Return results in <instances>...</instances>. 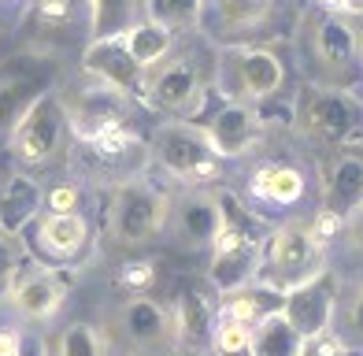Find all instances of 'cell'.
Masks as SVG:
<instances>
[{"label": "cell", "mask_w": 363, "mask_h": 356, "mask_svg": "<svg viewBox=\"0 0 363 356\" xmlns=\"http://www.w3.org/2000/svg\"><path fill=\"white\" fill-rule=\"evenodd\" d=\"M156 286V264L152 260H126L119 271V289L123 294H152Z\"/></svg>", "instance_id": "33"}, {"label": "cell", "mask_w": 363, "mask_h": 356, "mask_svg": "<svg viewBox=\"0 0 363 356\" xmlns=\"http://www.w3.org/2000/svg\"><path fill=\"white\" fill-rule=\"evenodd\" d=\"M145 164L160 171L174 189H196V186H223L226 164L216 152L211 138L201 123L186 119H160L145 141Z\"/></svg>", "instance_id": "5"}, {"label": "cell", "mask_w": 363, "mask_h": 356, "mask_svg": "<svg viewBox=\"0 0 363 356\" xmlns=\"http://www.w3.org/2000/svg\"><path fill=\"white\" fill-rule=\"evenodd\" d=\"M201 126L211 138V145H216V152L223 156L226 167L245 164L249 156H256L274 134L267 108L230 104V101H219V96H216V104H208Z\"/></svg>", "instance_id": "14"}, {"label": "cell", "mask_w": 363, "mask_h": 356, "mask_svg": "<svg viewBox=\"0 0 363 356\" xmlns=\"http://www.w3.org/2000/svg\"><path fill=\"white\" fill-rule=\"evenodd\" d=\"M337 289H341V279L326 267L311 282L289 289V294L282 297V316L293 323V330L301 334L304 342L330 330V323H334V308H337Z\"/></svg>", "instance_id": "17"}, {"label": "cell", "mask_w": 363, "mask_h": 356, "mask_svg": "<svg viewBox=\"0 0 363 356\" xmlns=\"http://www.w3.org/2000/svg\"><path fill=\"white\" fill-rule=\"evenodd\" d=\"M67 138H71V123H67L63 96L56 89H48L26 108V116L15 123V130L8 134L4 145L15 160V167L30 178L67 156Z\"/></svg>", "instance_id": "12"}, {"label": "cell", "mask_w": 363, "mask_h": 356, "mask_svg": "<svg viewBox=\"0 0 363 356\" xmlns=\"http://www.w3.org/2000/svg\"><path fill=\"white\" fill-rule=\"evenodd\" d=\"M23 264H26V245H23V238L0 223V297L8 294V286H11L15 274L23 271Z\"/></svg>", "instance_id": "31"}, {"label": "cell", "mask_w": 363, "mask_h": 356, "mask_svg": "<svg viewBox=\"0 0 363 356\" xmlns=\"http://www.w3.org/2000/svg\"><path fill=\"white\" fill-rule=\"evenodd\" d=\"M204 0H145V15L160 26H167L171 34H193L201 23Z\"/></svg>", "instance_id": "30"}, {"label": "cell", "mask_w": 363, "mask_h": 356, "mask_svg": "<svg viewBox=\"0 0 363 356\" xmlns=\"http://www.w3.org/2000/svg\"><path fill=\"white\" fill-rule=\"evenodd\" d=\"M216 301L219 294L208 282H186L171 301L174 327H178V352L204 356L211 342V323H216Z\"/></svg>", "instance_id": "19"}, {"label": "cell", "mask_w": 363, "mask_h": 356, "mask_svg": "<svg viewBox=\"0 0 363 356\" xmlns=\"http://www.w3.org/2000/svg\"><path fill=\"white\" fill-rule=\"evenodd\" d=\"M326 267H330V256L326 245L315 238V230H311V216L286 219V223H274L267 238H263L256 282L286 297L289 289L311 282Z\"/></svg>", "instance_id": "10"}, {"label": "cell", "mask_w": 363, "mask_h": 356, "mask_svg": "<svg viewBox=\"0 0 363 356\" xmlns=\"http://www.w3.org/2000/svg\"><path fill=\"white\" fill-rule=\"evenodd\" d=\"M301 356H356V352L345 345L334 330H326V334H319V338H308L304 349H301Z\"/></svg>", "instance_id": "34"}, {"label": "cell", "mask_w": 363, "mask_h": 356, "mask_svg": "<svg viewBox=\"0 0 363 356\" xmlns=\"http://www.w3.org/2000/svg\"><path fill=\"white\" fill-rule=\"evenodd\" d=\"M26 256H34V264L52 267V271H74L93 256L96 234L86 212H38L23 230Z\"/></svg>", "instance_id": "13"}, {"label": "cell", "mask_w": 363, "mask_h": 356, "mask_svg": "<svg viewBox=\"0 0 363 356\" xmlns=\"http://www.w3.org/2000/svg\"><path fill=\"white\" fill-rule=\"evenodd\" d=\"M241 189H230L267 226L286 219H304L319 208V160L315 156H282L263 145L256 156L245 160Z\"/></svg>", "instance_id": "2"}, {"label": "cell", "mask_w": 363, "mask_h": 356, "mask_svg": "<svg viewBox=\"0 0 363 356\" xmlns=\"http://www.w3.org/2000/svg\"><path fill=\"white\" fill-rule=\"evenodd\" d=\"M0 356H23V334L0 330Z\"/></svg>", "instance_id": "36"}, {"label": "cell", "mask_w": 363, "mask_h": 356, "mask_svg": "<svg viewBox=\"0 0 363 356\" xmlns=\"http://www.w3.org/2000/svg\"><path fill=\"white\" fill-rule=\"evenodd\" d=\"M23 30L38 41H89V0H30Z\"/></svg>", "instance_id": "21"}, {"label": "cell", "mask_w": 363, "mask_h": 356, "mask_svg": "<svg viewBox=\"0 0 363 356\" xmlns=\"http://www.w3.org/2000/svg\"><path fill=\"white\" fill-rule=\"evenodd\" d=\"M341 267H345V279L363 274V204H356L341 219V230L334 245H330V271H341Z\"/></svg>", "instance_id": "27"}, {"label": "cell", "mask_w": 363, "mask_h": 356, "mask_svg": "<svg viewBox=\"0 0 363 356\" xmlns=\"http://www.w3.org/2000/svg\"><path fill=\"white\" fill-rule=\"evenodd\" d=\"M4 297H11V308L23 319L45 323L60 312L63 297H67V279H63V271L41 267V264H23V271L11 279Z\"/></svg>", "instance_id": "20"}, {"label": "cell", "mask_w": 363, "mask_h": 356, "mask_svg": "<svg viewBox=\"0 0 363 356\" xmlns=\"http://www.w3.org/2000/svg\"><path fill=\"white\" fill-rule=\"evenodd\" d=\"M296 11H301L296 0H204L196 34L216 48L271 45L293 30Z\"/></svg>", "instance_id": "9"}, {"label": "cell", "mask_w": 363, "mask_h": 356, "mask_svg": "<svg viewBox=\"0 0 363 356\" xmlns=\"http://www.w3.org/2000/svg\"><path fill=\"white\" fill-rule=\"evenodd\" d=\"M330 330H334L356 356H363V274L359 279H349L345 289H337V308H334Z\"/></svg>", "instance_id": "26"}, {"label": "cell", "mask_w": 363, "mask_h": 356, "mask_svg": "<svg viewBox=\"0 0 363 356\" xmlns=\"http://www.w3.org/2000/svg\"><path fill=\"white\" fill-rule=\"evenodd\" d=\"M38 212H41V186L26 174H11L0 189V223L19 234Z\"/></svg>", "instance_id": "24"}, {"label": "cell", "mask_w": 363, "mask_h": 356, "mask_svg": "<svg viewBox=\"0 0 363 356\" xmlns=\"http://www.w3.org/2000/svg\"><path fill=\"white\" fill-rule=\"evenodd\" d=\"M286 56L274 45H226L216 48L211 93L230 104L271 108L286 93Z\"/></svg>", "instance_id": "8"}, {"label": "cell", "mask_w": 363, "mask_h": 356, "mask_svg": "<svg viewBox=\"0 0 363 356\" xmlns=\"http://www.w3.org/2000/svg\"><path fill=\"white\" fill-rule=\"evenodd\" d=\"M304 338L293 330V323L282 316V308L263 316L249 334V356H301Z\"/></svg>", "instance_id": "23"}, {"label": "cell", "mask_w": 363, "mask_h": 356, "mask_svg": "<svg viewBox=\"0 0 363 356\" xmlns=\"http://www.w3.org/2000/svg\"><path fill=\"white\" fill-rule=\"evenodd\" d=\"M141 19H148L145 0H89V41L126 34Z\"/></svg>", "instance_id": "25"}, {"label": "cell", "mask_w": 363, "mask_h": 356, "mask_svg": "<svg viewBox=\"0 0 363 356\" xmlns=\"http://www.w3.org/2000/svg\"><path fill=\"white\" fill-rule=\"evenodd\" d=\"M311 4L341 11V15H352V19H363V0H311Z\"/></svg>", "instance_id": "35"}, {"label": "cell", "mask_w": 363, "mask_h": 356, "mask_svg": "<svg viewBox=\"0 0 363 356\" xmlns=\"http://www.w3.org/2000/svg\"><path fill=\"white\" fill-rule=\"evenodd\" d=\"M289 48L308 86H326V89L363 86V19L304 0L289 30Z\"/></svg>", "instance_id": "1"}, {"label": "cell", "mask_w": 363, "mask_h": 356, "mask_svg": "<svg viewBox=\"0 0 363 356\" xmlns=\"http://www.w3.org/2000/svg\"><path fill=\"white\" fill-rule=\"evenodd\" d=\"M219 189L223 186H196V189H174L167 204V226L163 238H171L186 252H208L219 230Z\"/></svg>", "instance_id": "15"}, {"label": "cell", "mask_w": 363, "mask_h": 356, "mask_svg": "<svg viewBox=\"0 0 363 356\" xmlns=\"http://www.w3.org/2000/svg\"><path fill=\"white\" fill-rule=\"evenodd\" d=\"M167 204L171 193L148 171L111 182L104 204V241L123 252L152 245L163 238V226H167Z\"/></svg>", "instance_id": "6"}, {"label": "cell", "mask_w": 363, "mask_h": 356, "mask_svg": "<svg viewBox=\"0 0 363 356\" xmlns=\"http://www.w3.org/2000/svg\"><path fill=\"white\" fill-rule=\"evenodd\" d=\"M4 182H8V178H0V189H4Z\"/></svg>", "instance_id": "38"}, {"label": "cell", "mask_w": 363, "mask_h": 356, "mask_svg": "<svg viewBox=\"0 0 363 356\" xmlns=\"http://www.w3.org/2000/svg\"><path fill=\"white\" fill-rule=\"evenodd\" d=\"M30 8V0H0V23L4 19H23Z\"/></svg>", "instance_id": "37"}, {"label": "cell", "mask_w": 363, "mask_h": 356, "mask_svg": "<svg viewBox=\"0 0 363 356\" xmlns=\"http://www.w3.org/2000/svg\"><path fill=\"white\" fill-rule=\"evenodd\" d=\"M41 212H82V186L60 178L48 189H41Z\"/></svg>", "instance_id": "32"}, {"label": "cell", "mask_w": 363, "mask_h": 356, "mask_svg": "<svg viewBox=\"0 0 363 356\" xmlns=\"http://www.w3.org/2000/svg\"><path fill=\"white\" fill-rule=\"evenodd\" d=\"M104 338L126 356H178L171 301H160L152 294H123L108 316Z\"/></svg>", "instance_id": "11"}, {"label": "cell", "mask_w": 363, "mask_h": 356, "mask_svg": "<svg viewBox=\"0 0 363 356\" xmlns=\"http://www.w3.org/2000/svg\"><path fill=\"white\" fill-rule=\"evenodd\" d=\"M82 71H86L93 82H101V86H108V89H115V93H123V96L141 104L145 71L134 63V56L126 52L123 34L93 38V41L82 45Z\"/></svg>", "instance_id": "18"}, {"label": "cell", "mask_w": 363, "mask_h": 356, "mask_svg": "<svg viewBox=\"0 0 363 356\" xmlns=\"http://www.w3.org/2000/svg\"><path fill=\"white\" fill-rule=\"evenodd\" d=\"M211 71H216V45L208 38L182 34L174 48L156 67L145 71L141 82V108L156 111L163 119H186L201 123L208 104L216 101L211 93Z\"/></svg>", "instance_id": "3"}, {"label": "cell", "mask_w": 363, "mask_h": 356, "mask_svg": "<svg viewBox=\"0 0 363 356\" xmlns=\"http://www.w3.org/2000/svg\"><path fill=\"white\" fill-rule=\"evenodd\" d=\"M123 41H126V52L134 56L138 67L148 71V67H156V63L174 48L178 34H171L167 26H160V23H152V19H141L138 26H130V30H126Z\"/></svg>", "instance_id": "28"}, {"label": "cell", "mask_w": 363, "mask_h": 356, "mask_svg": "<svg viewBox=\"0 0 363 356\" xmlns=\"http://www.w3.org/2000/svg\"><path fill=\"white\" fill-rule=\"evenodd\" d=\"M48 89L52 86H48V71L41 63H15V67L0 71V145L26 116V108Z\"/></svg>", "instance_id": "22"}, {"label": "cell", "mask_w": 363, "mask_h": 356, "mask_svg": "<svg viewBox=\"0 0 363 356\" xmlns=\"http://www.w3.org/2000/svg\"><path fill=\"white\" fill-rule=\"evenodd\" d=\"M363 204V145H349L319 160V208L315 212L345 219Z\"/></svg>", "instance_id": "16"}, {"label": "cell", "mask_w": 363, "mask_h": 356, "mask_svg": "<svg viewBox=\"0 0 363 356\" xmlns=\"http://www.w3.org/2000/svg\"><path fill=\"white\" fill-rule=\"evenodd\" d=\"M219 230L208 249V286L216 294H234V289L256 282V264L259 249L271 226L256 219L230 189H219Z\"/></svg>", "instance_id": "7"}, {"label": "cell", "mask_w": 363, "mask_h": 356, "mask_svg": "<svg viewBox=\"0 0 363 356\" xmlns=\"http://www.w3.org/2000/svg\"><path fill=\"white\" fill-rule=\"evenodd\" d=\"M286 130L315 160L349 145H363V96L356 89H326L304 82L289 101Z\"/></svg>", "instance_id": "4"}, {"label": "cell", "mask_w": 363, "mask_h": 356, "mask_svg": "<svg viewBox=\"0 0 363 356\" xmlns=\"http://www.w3.org/2000/svg\"><path fill=\"white\" fill-rule=\"evenodd\" d=\"M108 349L111 345H108L104 330H96L93 323H86V319L63 323L52 342H45L48 356H108Z\"/></svg>", "instance_id": "29"}]
</instances>
